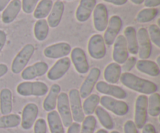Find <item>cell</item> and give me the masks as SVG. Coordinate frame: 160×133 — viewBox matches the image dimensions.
Wrapping results in <instances>:
<instances>
[{"instance_id": "41", "label": "cell", "mask_w": 160, "mask_h": 133, "mask_svg": "<svg viewBox=\"0 0 160 133\" xmlns=\"http://www.w3.org/2000/svg\"><path fill=\"white\" fill-rule=\"evenodd\" d=\"M123 130H124V133H138L135 124L131 120L127 121L125 122L124 126H123Z\"/></svg>"}, {"instance_id": "43", "label": "cell", "mask_w": 160, "mask_h": 133, "mask_svg": "<svg viewBox=\"0 0 160 133\" xmlns=\"http://www.w3.org/2000/svg\"><path fill=\"white\" fill-rule=\"evenodd\" d=\"M144 4L147 8H155L159 6L160 0H145Z\"/></svg>"}, {"instance_id": "32", "label": "cell", "mask_w": 160, "mask_h": 133, "mask_svg": "<svg viewBox=\"0 0 160 133\" xmlns=\"http://www.w3.org/2000/svg\"><path fill=\"white\" fill-rule=\"evenodd\" d=\"M99 103L100 97L98 94L89 95L84 101L82 105L84 115H92V114L95 113V109L98 106Z\"/></svg>"}, {"instance_id": "45", "label": "cell", "mask_w": 160, "mask_h": 133, "mask_svg": "<svg viewBox=\"0 0 160 133\" xmlns=\"http://www.w3.org/2000/svg\"><path fill=\"white\" fill-rule=\"evenodd\" d=\"M6 39H7V36H6V32L4 31L0 30V53H1L2 48H4L5 44L6 42Z\"/></svg>"}, {"instance_id": "53", "label": "cell", "mask_w": 160, "mask_h": 133, "mask_svg": "<svg viewBox=\"0 0 160 133\" xmlns=\"http://www.w3.org/2000/svg\"><path fill=\"white\" fill-rule=\"evenodd\" d=\"M68 1H70V0H68Z\"/></svg>"}, {"instance_id": "7", "label": "cell", "mask_w": 160, "mask_h": 133, "mask_svg": "<svg viewBox=\"0 0 160 133\" xmlns=\"http://www.w3.org/2000/svg\"><path fill=\"white\" fill-rule=\"evenodd\" d=\"M69 102L71 110L72 118L75 122L81 123L84 119V113L83 112L81 96L77 89H72L69 93Z\"/></svg>"}, {"instance_id": "47", "label": "cell", "mask_w": 160, "mask_h": 133, "mask_svg": "<svg viewBox=\"0 0 160 133\" xmlns=\"http://www.w3.org/2000/svg\"><path fill=\"white\" fill-rule=\"evenodd\" d=\"M8 72V66L6 64H0V78L4 76Z\"/></svg>"}, {"instance_id": "12", "label": "cell", "mask_w": 160, "mask_h": 133, "mask_svg": "<svg viewBox=\"0 0 160 133\" xmlns=\"http://www.w3.org/2000/svg\"><path fill=\"white\" fill-rule=\"evenodd\" d=\"M93 21L95 30L99 32L106 31L109 23V16L106 6L103 3H98L94 9Z\"/></svg>"}, {"instance_id": "9", "label": "cell", "mask_w": 160, "mask_h": 133, "mask_svg": "<svg viewBox=\"0 0 160 133\" xmlns=\"http://www.w3.org/2000/svg\"><path fill=\"white\" fill-rule=\"evenodd\" d=\"M88 53L92 58L95 59H102L106 56V48L104 38L100 34L92 36L88 45Z\"/></svg>"}, {"instance_id": "6", "label": "cell", "mask_w": 160, "mask_h": 133, "mask_svg": "<svg viewBox=\"0 0 160 133\" xmlns=\"http://www.w3.org/2000/svg\"><path fill=\"white\" fill-rule=\"evenodd\" d=\"M100 104L104 108L110 111L117 116L126 115L129 112V106L123 101H118L109 96L100 97Z\"/></svg>"}, {"instance_id": "35", "label": "cell", "mask_w": 160, "mask_h": 133, "mask_svg": "<svg viewBox=\"0 0 160 133\" xmlns=\"http://www.w3.org/2000/svg\"><path fill=\"white\" fill-rule=\"evenodd\" d=\"M158 13H159V10L156 8L143 9L138 13L137 17H136V20L138 23H148L154 20L157 17Z\"/></svg>"}, {"instance_id": "5", "label": "cell", "mask_w": 160, "mask_h": 133, "mask_svg": "<svg viewBox=\"0 0 160 133\" xmlns=\"http://www.w3.org/2000/svg\"><path fill=\"white\" fill-rule=\"evenodd\" d=\"M56 107L58 109V114L61 118L62 125L65 127L68 128L73 123V118H72L71 110L69 102V97L66 93H59L57 99Z\"/></svg>"}, {"instance_id": "16", "label": "cell", "mask_w": 160, "mask_h": 133, "mask_svg": "<svg viewBox=\"0 0 160 133\" xmlns=\"http://www.w3.org/2000/svg\"><path fill=\"white\" fill-rule=\"evenodd\" d=\"M70 65H71V62L68 57L62 58L58 60L48 70L47 76L52 81L58 80L68 72Z\"/></svg>"}, {"instance_id": "25", "label": "cell", "mask_w": 160, "mask_h": 133, "mask_svg": "<svg viewBox=\"0 0 160 133\" xmlns=\"http://www.w3.org/2000/svg\"><path fill=\"white\" fill-rule=\"evenodd\" d=\"M124 37L128 45V52L133 55L138 53V43L137 32L134 26H127L124 30Z\"/></svg>"}, {"instance_id": "19", "label": "cell", "mask_w": 160, "mask_h": 133, "mask_svg": "<svg viewBox=\"0 0 160 133\" xmlns=\"http://www.w3.org/2000/svg\"><path fill=\"white\" fill-rule=\"evenodd\" d=\"M96 90L103 94L112 96L117 99H124L127 97V92L119 86L112 85L104 81H100L96 83Z\"/></svg>"}, {"instance_id": "17", "label": "cell", "mask_w": 160, "mask_h": 133, "mask_svg": "<svg viewBox=\"0 0 160 133\" xmlns=\"http://www.w3.org/2000/svg\"><path fill=\"white\" fill-rule=\"evenodd\" d=\"M71 60L78 73L86 74L89 71L87 56L82 48L77 47L71 50Z\"/></svg>"}, {"instance_id": "36", "label": "cell", "mask_w": 160, "mask_h": 133, "mask_svg": "<svg viewBox=\"0 0 160 133\" xmlns=\"http://www.w3.org/2000/svg\"><path fill=\"white\" fill-rule=\"evenodd\" d=\"M97 121L95 117L92 115H88L82 121L80 133H94Z\"/></svg>"}, {"instance_id": "1", "label": "cell", "mask_w": 160, "mask_h": 133, "mask_svg": "<svg viewBox=\"0 0 160 133\" xmlns=\"http://www.w3.org/2000/svg\"><path fill=\"white\" fill-rule=\"evenodd\" d=\"M122 84L128 88L140 93L152 94L158 90V86L155 83L142 79L131 73H123L120 76Z\"/></svg>"}, {"instance_id": "11", "label": "cell", "mask_w": 160, "mask_h": 133, "mask_svg": "<svg viewBox=\"0 0 160 133\" xmlns=\"http://www.w3.org/2000/svg\"><path fill=\"white\" fill-rule=\"evenodd\" d=\"M112 59L117 64H123L129 58L126 39L123 35H119L113 43Z\"/></svg>"}, {"instance_id": "20", "label": "cell", "mask_w": 160, "mask_h": 133, "mask_svg": "<svg viewBox=\"0 0 160 133\" xmlns=\"http://www.w3.org/2000/svg\"><path fill=\"white\" fill-rule=\"evenodd\" d=\"M96 6V0H81L76 10V18L79 22H85L90 18Z\"/></svg>"}, {"instance_id": "52", "label": "cell", "mask_w": 160, "mask_h": 133, "mask_svg": "<svg viewBox=\"0 0 160 133\" xmlns=\"http://www.w3.org/2000/svg\"><path fill=\"white\" fill-rule=\"evenodd\" d=\"M110 133H120V132H117V131H112V132H111Z\"/></svg>"}, {"instance_id": "3", "label": "cell", "mask_w": 160, "mask_h": 133, "mask_svg": "<svg viewBox=\"0 0 160 133\" xmlns=\"http://www.w3.org/2000/svg\"><path fill=\"white\" fill-rule=\"evenodd\" d=\"M17 91L20 96L23 97H42L46 94L48 87L42 82H23L17 87Z\"/></svg>"}, {"instance_id": "29", "label": "cell", "mask_w": 160, "mask_h": 133, "mask_svg": "<svg viewBox=\"0 0 160 133\" xmlns=\"http://www.w3.org/2000/svg\"><path fill=\"white\" fill-rule=\"evenodd\" d=\"M52 6V0H41L34 10V17L38 20L47 17L51 12Z\"/></svg>"}, {"instance_id": "42", "label": "cell", "mask_w": 160, "mask_h": 133, "mask_svg": "<svg viewBox=\"0 0 160 133\" xmlns=\"http://www.w3.org/2000/svg\"><path fill=\"white\" fill-rule=\"evenodd\" d=\"M80 131H81V126L79 123L73 122L68 127L67 133H80Z\"/></svg>"}, {"instance_id": "33", "label": "cell", "mask_w": 160, "mask_h": 133, "mask_svg": "<svg viewBox=\"0 0 160 133\" xmlns=\"http://www.w3.org/2000/svg\"><path fill=\"white\" fill-rule=\"evenodd\" d=\"M21 118L18 115L9 114L0 117V129H12L20 124Z\"/></svg>"}, {"instance_id": "49", "label": "cell", "mask_w": 160, "mask_h": 133, "mask_svg": "<svg viewBox=\"0 0 160 133\" xmlns=\"http://www.w3.org/2000/svg\"><path fill=\"white\" fill-rule=\"evenodd\" d=\"M131 1L136 5H141L144 2L145 0H131Z\"/></svg>"}, {"instance_id": "44", "label": "cell", "mask_w": 160, "mask_h": 133, "mask_svg": "<svg viewBox=\"0 0 160 133\" xmlns=\"http://www.w3.org/2000/svg\"><path fill=\"white\" fill-rule=\"evenodd\" d=\"M142 133H156V130L155 126L152 124H145V126L142 128Z\"/></svg>"}, {"instance_id": "46", "label": "cell", "mask_w": 160, "mask_h": 133, "mask_svg": "<svg viewBox=\"0 0 160 133\" xmlns=\"http://www.w3.org/2000/svg\"><path fill=\"white\" fill-rule=\"evenodd\" d=\"M105 2L115 5V6H123L128 2V0H104Z\"/></svg>"}, {"instance_id": "31", "label": "cell", "mask_w": 160, "mask_h": 133, "mask_svg": "<svg viewBox=\"0 0 160 133\" xmlns=\"http://www.w3.org/2000/svg\"><path fill=\"white\" fill-rule=\"evenodd\" d=\"M95 113L96 116L98 117V119L102 126L106 129H112L114 127V122L112 121V118H111L110 115L107 111L105 110L102 107L98 106L95 111Z\"/></svg>"}, {"instance_id": "24", "label": "cell", "mask_w": 160, "mask_h": 133, "mask_svg": "<svg viewBox=\"0 0 160 133\" xmlns=\"http://www.w3.org/2000/svg\"><path fill=\"white\" fill-rule=\"evenodd\" d=\"M136 67L139 72L152 76V77H156L160 74L159 66L152 61L141 59V60L137 61Z\"/></svg>"}, {"instance_id": "8", "label": "cell", "mask_w": 160, "mask_h": 133, "mask_svg": "<svg viewBox=\"0 0 160 133\" xmlns=\"http://www.w3.org/2000/svg\"><path fill=\"white\" fill-rule=\"evenodd\" d=\"M122 26H123V21L119 16L113 15L110 17L103 37L106 45L109 46L113 45L116 38L121 30Z\"/></svg>"}, {"instance_id": "2", "label": "cell", "mask_w": 160, "mask_h": 133, "mask_svg": "<svg viewBox=\"0 0 160 133\" xmlns=\"http://www.w3.org/2000/svg\"><path fill=\"white\" fill-rule=\"evenodd\" d=\"M34 51H35L34 46L31 44H27L23 47L12 62L11 70L14 74H19L24 69L30 59L34 55Z\"/></svg>"}, {"instance_id": "38", "label": "cell", "mask_w": 160, "mask_h": 133, "mask_svg": "<svg viewBox=\"0 0 160 133\" xmlns=\"http://www.w3.org/2000/svg\"><path fill=\"white\" fill-rule=\"evenodd\" d=\"M39 0H23L21 2V8L25 13L30 14L34 12Z\"/></svg>"}, {"instance_id": "10", "label": "cell", "mask_w": 160, "mask_h": 133, "mask_svg": "<svg viewBox=\"0 0 160 133\" xmlns=\"http://www.w3.org/2000/svg\"><path fill=\"white\" fill-rule=\"evenodd\" d=\"M138 43V53L141 59H148L151 56L152 42L148 34V30L142 27L137 33Z\"/></svg>"}, {"instance_id": "30", "label": "cell", "mask_w": 160, "mask_h": 133, "mask_svg": "<svg viewBox=\"0 0 160 133\" xmlns=\"http://www.w3.org/2000/svg\"><path fill=\"white\" fill-rule=\"evenodd\" d=\"M49 32V26L47 20L45 19L38 20L34 24V37L39 41H43L47 38Z\"/></svg>"}, {"instance_id": "23", "label": "cell", "mask_w": 160, "mask_h": 133, "mask_svg": "<svg viewBox=\"0 0 160 133\" xmlns=\"http://www.w3.org/2000/svg\"><path fill=\"white\" fill-rule=\"evenodd\" d=\"M61 91V87L59 84H53L50 88L48 94L44 100L43 108L45 112H50L54 111L57 104V99Z\"/></svg>"}, {"instance_id": "22", "label": "cell", "mask_w": 160, "mask_h": 133, "mask_svg": "<svg viewBox=\"0 0 160 133\" xmlns=\"http://www.w3.org/2000/svg\"><path fill=\"white\" fill-rule=\"evenodd\" d=\"M64 12V3L61 0H56L52 6L48 17V24L50 27H57L60 23Z\"/></svg>"}, {"instance_id": "34", "label": "cell", "mask_w": 160, "mask_h": 133, "mask_svg": "<svg viewBox=\"0 0 160 133\" xmlns=\"http://www.w3.org/2000/svg\"><path fill=\"white\" fill-rule=\"evenodd\" d=\"M148 113L152 117H158L160 114V95L154 93L148 99Z\"/></svg>"}, {"instance_id": "18", "label": "cell", "mask_w": 160, "mask_h": 133, "mask_svg": "<svg viewBox=\"0 0 160 133\" xmlns=\"http://www.w3.org/2000/svg\"><path fill=\"white\" fill-rule=\"evenodd\" d=\"M48 64L44 62H36L35 64L25 68L21 72V77L24 80H31L45 75L48 72Z\"/></svg>"}, {"instance_id": "37", "label": "cell", "mask_w": 160, "mask_h": 133, "mask_svg": "<svg viewBox=\"0 0 160 133\" xmlns=\"http://www.w3.org/2000/svg\"><path fill=\"white\" fill-rule=\"evenodd\" d=\"M148 36L151 40L158 48H160V28L156 24L150 25L148 31Z\"/></svg>"}, {"instance_id": "13", "label": "cell", "mask_w": 160, "mask_h": 133, "mask_svg": "<svg viewBox=\"0 0 160 133\" xmlns=\"http://www.w3.org/2000/svg\"><path fill=\"white\" fill-rule=\"evenodd\" d=\"M38 115V107L34 103H29L23 109L20 124L22 129L29 130L32 128Z\"/></svg>"}, {"instance_id": "26", "label": "cell", "mask_w": 160, "mask_h": 133, "mask_svg": "<svg viewBox=\"0 0 160 133\" xmlns=\"http://www.w3.org/2000/svg\"><path fill=\"white\" fill-rule=\"evenodd\" d=\"M12 110V95L10 90L4 88L0 91V112L2 115L11 114Z\"/></svg>"}, {"instance_id": "40", "label": "cell", "mask_w": 160, "mask_h": 133, "mask_svg": "<svg viewBox=\"0 0 160 133\" xmlns=\"http://www.w3.org/2000/svg\"><path fill=\"white\" fill-rule=\"evenodd\" d=\"M136 62H137V59L134 56L128 58L126 62L123 63V68H121V69H123L124 73H129L136 65Z\"/></svg>"}, {"instance_id": "27", "label": "cell", "mask_w": 160, "mask_h": 133, "mask_svg": "<svg viewBox=\"0 0 160 133\" xmlns=\"http://www.w3.org/2000/svg\"><path fill=\"white\" fill-rule=\"evenodd\" d=\"M121 66L116 62L109 64L104 71V78L106 81L112 84L119 82L121 76Z\"/></svg>"}, {"instance_id": "14", "label": "cell", "mask_w": 160, "mask_h": 133, "mask_svg": "<svg viewBox=\"0 0 160 133\" xmlns=\"http://www.w3.org/2000/svg\"><path fill=\"white\" fill-rule=\"evenodd\" d=\"M101 75V71L97 67H94L91 69L90 73L88 75L87 78L81 85L80 88V96L81 98H87L89 95H91L94 87L96 85L98 79Z\"/></svg>"}, {"instance_id": "15", "label": "cell", "mask_w": 160, "mask_h": 133, "mask_svg": "<svg viewBox=\"0 0 160 133\" xmlns=\"http://www.w3.org/2000/svg\"><path fill=\"white\" fill-rule=\"evenodd\" d=\"M71 52V46L67 42H60L46 47L44 55L48 59H61L67 57Z\"/></svg>"}, {"instance_id": "28", "label": "cell", "mask_w": 160, "mask_h": 133, "mask_svg": "<svg viewBox=\"0 0 160 133\" xmlns=\"http://www.w3.org/2000/svg\"><path fill=\"white\" fill-rule=\"evenodd\" d=\"M48 124L51 133H65L64 126L62 125L59 115L56 111L48 112L47 115Z\"/></svg>"}, {"instance_id": "48", "label": "cell", "mask_w": 160, "mask_h": 133, "mask_svg": "<svg viewBox=\"0 0 160 133\" xmlns=\"http://www.w3.org/2000/svg\"><path fill=\"white\" fill-rule=\"evenodd\" d=\"M9 2H10V0H0V12L4 10V9L9 4Z\"/></svg>"}, {"instance_id": "51", "label": "cell", "mask_w": 160, "mask_h": 133, "mask_svg": "<svg viewBox=\"0 0 160 133\" xmlns=\"http://www.w3.org/2000/svg\"><path fill=\"white\" fill-rule=\"evenodd\" d=\"M156 64H157L158 65H160V56H159V57L157 58V63Z\"/></svg>"}, {"instance_id": "21", "label": "cell", "mask_w": 160, "mask_h": 133, "mask_svg": "<svg viewBox=\"0 0 160 133\" xmlns=\"http://www.w3.org/2000/svg\"><path fill=\"white\" fill-rule=\"evenodd\" d=\"M21 9L20 0H12L6 6L2 14V20L4 23H10L14 21Z\"/></svg>"}, {"instance_id": "50", "label": "cell", "mask_w": 160, "mask_h": 133, "mask_svg": "<svg viewBox=\"0 0 160 133\" xmlns=\"http://www.w3.org/2000/svg\"><path fill=\"white\" fill-rule=\"evenodd\" d=\"M96 133H108V132L106 130V129H99V130L97 131Z\"/></svg>"}, {"instance_id": "4", "label": "cell", "mask_w": 160, "mask_h": 133, "mask_svg": "<svg viewBox=\"0 0 160 133\" xmlns=\"http://www.w3.org/2000/svg\"><path fill=\"white\" fill-rule=\"evenodd\" d=\"M148 119V97L139 95L135 102L134 124L138 129H142L146 124Z\"/></svg>"}, {"instance_id": "39", "label": "cell", "mask_w": 160, "mask_h": 133, "mask_svg": "<svg viewBox=\"0 0 160 133\" xmlns=\"http://www.w3.org/2000/svg\"><path fill=\"white\" fill-rule=\"evenodd\" d=\"M34 133H47V123L43 118H39L34 122Z\"/></svg>"}]
</instances>
